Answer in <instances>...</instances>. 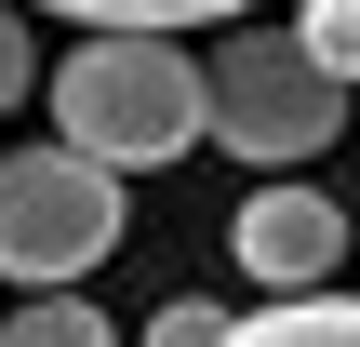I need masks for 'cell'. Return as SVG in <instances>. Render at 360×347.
I'll return each mask as SVG.
<instances>
[{
    "instance_id": "1",
    "label": "cell",
    "mask_w": 360,
    "mask_h": 347,
    "mask_svg": "<svg viewBox=\"0 0 360 347\" xmlns=\"http://www.w3.org/2000/svg\"><path fill=\"white\" fill-rule=\"evenodd\" d=\"M53 147L107 160V174H160L214 134V67L160 27H80V53L53 67Z\"/></svg>"
},
{
    "instance_id": "2",
    "label": "cell",
    "mask_w": 360,
    "mask_h": 347,
    "mask_svg": "<svg viewBox=\"0 0 360 347\" xmlns=\"http://www.w3.org/2000/svg\"><path fill=\"white\" fill-rule=\"evenodd\" d=\"M120 227H134V201H120L107 160H80V147H13L0 160V281L13 294H80L120 254Z\"/></svg>"
},
{
    "instance_id": "3",
    "label": "cell",
    "mask_w": 360,
    "mask_h": 347,
    "mask_svg": "<svg viewBox=\"0 0 360 347\" xmlns=\"http://www.w3.org/2000/svg\"><path fill=\"white\" fill-rule=\"evenodd\" d=\"M334 120H347V80L307 53V27H227V53H214V134H227V160L294 174V160L334 147Z\"/></svg>"
},
{
    "instance_id": "4",
    "label": "cell",
    "mask_w": 360,
    "mask_h": 347,
    "mask_svg": "<svg viewBox=\"0 0 360 347\" xmlns=\"http://www.w3.org/2000/svg\"><path fill=\"white\" fill-rule=\"evenodd\" d=\"M227 267H240L254 294H334V267H347V201L307 187V174H267V187L240 201V227H227Z\"/></svg>"
},
{
    "instance_id": "5",
    "label": "cell",
    "mask_w": 360,
    "mask_h": 347,
    "mask_svg": "<svg viewBox=\"0 0 360 347\" xmlns=\"http://www.w3.org/2000/svg\"><path fill=\"white\" fill-rule=\"evenodd\" d=\"M227 347H360V294L347 281H334V294H267Z\"/></svg>"
},
{
    "instance_id": "6",
    "label": "cell",
    "mask_w": 360,
    "mask_h": 347,
    "mask_svg": "<svg viewBox=\"0 0 360 347\" xmlns=\"http://www.w3.org/2000/svg\"><path fill=\"white\" fill-rule=\"evenodd\" d=\"M0 347H120L94 294H13L0 308Z\"/></svg>"
},
{
    "instance_id": "7",
    "label": "cell",
    "mask_w": 360,
    "mask_h": 347,
    "mask_svg": "<svg viewBox=\"0 0 360 347\" xmlns=\"http://www.w3.org/2000/svg\"><path fill=\"white\" fill-rule=\"evenodd\" d=\"M40 13H80V27H160V40H174V27H240L254 0H40Z\"/></svg>"
},
{
    "instance_id": "8",
    "label": "cell",
    "mask_w": 360,
    "mask_h": 347,
    "mask_svg": "<svg viewBox=\"0 0 360 347\" xmlns=\"http://www.w3.org/2000/svg\"><path fill=\"white\" fill-rule=\"evenodd\" d=\"M240 321H227V294H174L160 321H147V347H227Z\"/></svg>"
},
{
    "instance_id": "9",
    "label": "cell",
    "mask_w": 360,
    "mask_h": 347,
    "mask_svg": "<svg viewBox=\"0 0 360 347\" xmlns=\"http://www.w3.org/2000/svg\"><path fill=\"white\" fill-rule=\"evenodd\" d=\"M307 53H321V67L360 94V0H307Z\"/></svg>"
},
{
    "instance_id": "10",
    "label": "cell",
    "mask_w": 360,
    "mask_h": 347,
    "mask_svg": "<svg viewBox=\"0 0 360 347\" xmlns=\"http://www.w3.org/2000/svg\"><path fill=\"white\" fill-rule=\"evenodd\" d=\"M40 94V53H27V27H13V0H0V107H27Z\"/></svg>"
}]
</instances>
